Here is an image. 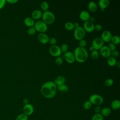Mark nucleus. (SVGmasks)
I'll use <instances>...</instances> for the list:
<instances>
[{
  "mask_svg": "<svg viewBox=\"0 0 120 120\" xmlns=\"http://www.w3.org/2000/svg\"><path fill=\"white\" fill-rule=\"evenodd\" d=\"M57 91V86L52 81L45 82L41 87L40 92L42 95L47 98H52L55 97Z\"/></svg>",
  "mask_w": 120,
  "mask_h": 120,
  "instance_id": "1",
  "label": "nucleus"
},
{
  "mask_svg": "<svg viewBox=\"0 0 120 120\" xmlns=\"http://www.w3.org/2000/svg\"><path fill=\"white\" fill-rule=\"evenodd\" d=\"M73 53L75 60L79 63H83L88 59V53L85 48L78 46L74 50Z\"/></svg>",
  "mask_w": 120,
  "mask_h": 120,
  "instance_id": "2",
  "label": "nucleus"
},
{
  "mask_svg": "<svg viewBox=\"0 0 120 120\" xmlns=\"http://www.w3.org/2000/svg\"><path fill=\"white\" fill-rule=\"evenodd\" d=\"M42 21H43L47 25L52 24L55 19V16L54 14L49 11L44 12L42 15Z\"/></svg>",
  "mask_w": 120,
  "mask_h": 120,
  "instance_id": "3",
  "label": "nucleus"
},
{
  "mask_svg": "<svg viewBox=\"0 0 120 120\" xmlns=\"http://www.w3.org/2000/svg\"><path fill=\"white\" fill-rule=\"evenodd\" d=\"M34 27L36 31L40 32V33H45L48 29L47 25L42 20L37 21L35 23Z\"/></svg>",
  "mask_w": 120,
  "mask_h": 120,
  "instance_id": "4",
  "label": "nucleus"
},
{
  "mask_svg": "<svg viewBox=\"0 0 120 120\" xmlns=\"http://www.w3.org/2000/svg\"><path fill=\"white\" fill-rule=\"evenodd\" d=\"M89 101L92 104V105H100L103 104L104 102L103 98L98 94H93L89 98Z\"/></svg>",
  "mask_w": 120,
  "mask_h": 120,
  "instance_id": "5",
  "label": "nucleus"
},
{
  "mask_svg": "<svg viewBox=\"0 0 120 120\" xmlns=\"http://www.w3.org/2000/svg\"><path fill=\"white\" fill-rule=\"evenodd\" d=\"M85 31L82 27L79 26L74 29V37L77 40H80L83 39L85 36Z\"/></svg>",
  "mask_w": 120,
  "mask_h": 120,
  "instance_id": "6",
  "label": "nucleus"
},
{
  "mask_svg": "<svg viewBox=\"0 0 120 120\" xmlns=\"http://www.w3.org/2000/svg\"><path fill=\"white\" fill-rule=\"evenodd\" d=\"M104 41L100 37H96L92 41L91 46L93 47L94 50H99L103 45Z\"/></svg>",
  "mask_w": 120,
  "mask_h": 120,
  "instance_id": "7",
  "label": "nucleus"
},
{
  "mask_svg": "<svg viewBox=\"0 0 120 120\" xmlns=\"http://www.w3.org/2000/svg\"><path fill=\"white\" fill-rule=\"evenodd\" d=\"M50 54L55 57H57L60 56L61 54V52L60 51V47L57 45H52L49 50Z\"/></svg>",
  "mask_w": 120,
  "mask_h": 120,
  "instance_id": "8",
  "label": "nucleus"
},
{
  "mask_svg": "<svg viewBox=\"0 0 120 120\" xmlns=\"http://www.w3.org/2000/svg\"><path fill=\"white\" fill-rule=\"evenodd\" d=\"M99 53L104 58H108L111 56V51L107 46L103 45L99 50Z\"/></svg>",
  "mask_w": 120,
  "mask_h": 120,
  "instance_id": "9",
  "label": "nucleus"
},
{
  "mask_svg": "<svg viewBox=\"0 0 120 120\" xmlns=\"http://www.w3.org/2000/svg\"><path fill=\"white\" fill-rule=\"evenodd\" d=\"M112 37V35L110 31L109 30H105L102 33L100 38L104 42L109 43L111 42Z\"/></svg>",
  "mask_w": 120,
  "mask_h": 120,
  "instance_id": "10",
  "label": "nucleus"
},
{
  "mask_svg": "<svg viewBox=\"0 0 120 120\" xmlns=\"http://www.w3.org/2000/svg\"><path fill=\"white\" fill-rule=\"evenodd\" d=\"M82 28L85 32L91 33L94 30V24L93 23L88 21L84 22Z\"/></svg>",
  "mask_w": 120,
  "mask_h": 120,
  "instance_id": "11",
  "label": "nucleus"
},
{
  "mask_svg": "<svg viewBox=\"0 0 120 120\" xmlns=\"http://www.w3.org/2000/svg\"><path fill=\"white\" fill-rule=\"evenodd\" d=\"M23 112L27 116L31 115L34 112V107L30 104H27L25 105L22 109Z\"/></svg>",
  "mask_w": 120,
  "mask_h": 120,
  "instance_id": "12",
  "label": "nucleus"
},
{
  "mask_svg": "<svg viewBox=\"0 0 120 120\" xmlns=\"http://www.w3.org/2000/svg\"><path fill=\"white\" fill-rule=\"evenodd\" d=\"M64 57L65 60L68 63L70 64H72L74 63L75 60L74 53L70 51H68L65 53H64Z\"/></svg>",
  "mask_w": 120,
  "mask_h": 120,
  "instance_id": "13",
  "label": "nucleus"
},
{
  "mask_svg": "<svg viewBox=\"0 0 120 120\" xmlns=\"http://www.w3.org/2000/svg\"><path fill=\"white\" fill-rule=\"evenodd\" d=\"M38 39L41 44H46L48 43L49 38L45 33H39L38 35Z\"/></svg>",
  "mask_w": 120,
  "mask_h": 120,
  "instance_id": "14",
  "label": "nucleus"
},
{
  "mask_svg": "<svg viewBox=\"0 0 120 120\" xmlns=\"http://www.w3.org/2000/svg\"><path fill=\"white\" fill-rule=\"evenodd\" d=\"M90 17V13L86 10L81 11L79 14V17L80 19L84 22L89 21Z\"/></svg>",
  "mask_w": 120,
  "mask_h": 120,
  "instance_id": "15",
  "label": "nucleus"
},
{
  "mask_svg": "<svg viewBox=\"0 0 120 120\" xmlns=\"http://www.w3.org/2000/svg\"><path fill=\"white\" fill-rule=\"evenodd\" d=\"M42 12L41 10L36 9L34 10L31 13V18L34 20H39L42 17Z\"/></svg>",
  "mask_w": 120,
  "mask_h": 120,
  "instance_id": "16",
  "label": "nucleus"
},
{
  "mask_svg": "<svg viewBox=\"0 0 120 120\" xmlns=\"http://www.w3.org/2000/svg\"><path fill=\"white\" fill-rule=\"evenodd\" d=\"M35 23V22L34 20L30 17H27L24 20V23L25 25L29 28L34 27Z\"/></svg>",
  "mask_w": 120,
  "mask_h": 120,
  "instance_id": "17",
  "label": "nucleus"
},
{
  "mask_svg": "<svg viewBox=\"0 0 120 120\" xmlns=\"http://www.w3.org/2000/svg\"><path fill=\"white\" fill-rule=\"evenodd\" d=\"M53 82L56 85V86L65 84V82H66V78L63 76L60 75L57 76Z\"/></svg>",
  "mask_w": 120,
  "mask_h": 120,
  "instance_id": "18",
  "label": "nucleus"
},
{
  "mask_svg": "<svg viewBox=\"0 0 120 120\" xmlns=\"http://www.w3.org/2000/svg\"><path fill=\"white\" fill-rule=\"evenodd\" d=\"M88 8L89 10L92 13L96 12L98 9L97 4L94 1H90L88 3Z\"/></svg>",
  "mask_w": 120,
  "mask_h": 120,
  "instance_id": "19",
  "label": "nucleus"
},
{
  "mask_svg": "<svg viewBox=\"0 0 120 120\" xmlns=\"http://www.w3.org/2000/svg\"><path fill=\"white\" fill-rule=\"evenodd\" d=\"M98 4L100 9H105L109 5L110 1L109 0H100Z\"/></svg>",
  "mask_w": 120,
  "mask_h": 120,
  "instance_id": "20",
  "label": "nucleus"
},
{
  "mask_svg": "<svg viewBox=\"0 0 120 120\" xmlns=\"http://www.w3.org/2000/svg\"><path fill=\"white\" fill-rule=\"evenodd\" d=\"M57 90L61 93H66L68 91L69 88L66 84H63L57 86Z\"/></svg>",
  "mask_w": 120,
  "mask_h": 120,
  "instance_id": "21",
  "label": "nucleus"
},
{
  "mask_svg": "<svg viewBox=\"0 0 120 120\" xmlns=\"http://www.w3.org/2000/svg\"><path fill=\"white\" fill-rule=\"evenodd\" d=\"M100 113L103 117L108 116L111 113V109L108 107H104L102 108Z\"/></svg>",
  "mask_w": 120,
  "mask_h": 120,
  "instance_id": "22",
  "label": "nucleus"
},
{
  "mask_svg": "<svg viewBox=\"0 0 120 120\" xmlns=\"http://www.w3.org/2000/svg\"><path fill=\"white\" fill-rule=\"evenodd\" d=\"M111 108L114 110H118L120 108V101L118 99H115L112 101L111 104Z\"/></svg>",
  "mask_w": 120,
  "mask_h": 120,
  "instance_id": "23",
  "label": "nucleus"
},
{
  "mask_svg": "<svg viewBox=\"0 0 120 120\" xmlns=\"http://www.w3.org/2000/svg\"><path fill=\"white\" fill-rule=\"evenodd\" d=\"M117 62V60L116 58L110 56L107 60V63L110 67H114L116 65Z\"/></svg>",
  "mask_w": 120,
  "mask_h": 120,
  "instance_id": "24",
  "label": "nucleus"
},
{
  "mask_svg": "<svg viewBox=\"0 0 120 120\" xmlns=\"http://www.w3.org/2000/svg\"><path fill=\"white\" fill-rule=\"evenodd\" d=\"M65 29L69 31L74 30L75 29L73 23L71 22H67L65 23L64 25Z\"/></svg>",
  "mask_w": 120,
  "mask_h": 120,
  "instance_id": "25",
  "label": "nucleus"
},
{
  "mask_svg": "<svg viewBox=\"0 0 120 120\" xmlns=\"http://www.w3.org/2000/svg\"><path fill=\"white\" fill-rule=\"evenodd\" d=\"M111 42L115 45H119L120 43V38L118 35H115L112 36Z\"/></svg>",
  "mask_w": 120,
  "mask_h": 120,
  "instance_id": "26",
  "label": "nucleus"
},
{
  "mask_svg": "<svg viewBox=\"0 0 120 120\" xmlns=\"http://www.w3.org/2000/svg\"><path fill=\"white\" fill-rule=\"evenodd\" d=\"M99 55V52L98 50H94L93 51L91 52L90 53V57L93 60H97Z\"/></svg>",
  "mask_w": 120,
  "mask_h": 120,
  "instance_id": "27",
  "label": "nucleus"
},
{
  "mask_svg": "<svg viewBox=\"0 0 120 120\" xmlns=\"http://www.w3.org/2000/svg\"><path fill=\"white\" fill-rule=\"evenodd\" d=\"M40 7L41 9L44 11L45 12L48 11L49 8V4L46 1H43L41 3L40 5Z\"/></svg>",
  "mask_w": 120,
  "mask_h": 120,
  "instance_id": "28",
  "label": "nucleus"
},
{
  "mask_svg": "<svg viewBox=\"0 0 120 120\" xmlns=\"http://www.w3.org/2000/svg\"><path fill=\"white\" fill-rule=\"evenodd\" d=\"M60 49L61 53H63L64 54L66 52H68V44H67L66 43H64L61 45L60 47Z\"/></svg>",
  "mask_w": 120,
  "mask_h": 120,
  "instance_id": "29",
  "label": "nucleus"
},
{
  "mask_svg": "<svg viewBox=\"0 0 120 120\" xmlns=\"http://www.w3.org/2000/svg\"><path fill=\"white\" fill-rule=\"evenodd\" d=\"M91 120H104V118L101 113H95L92 117Z\"/></svg>",
  "mask_w": 120,
  "mask_h": 120,
  "instance_id": "30",
  "label": "nucleus"
},
{
  "mask_svg": "<svg viewBox=\"0 0 120 120\" xmlns=\"http://www.w3.org/2000/svg\"><path fill=\"white\" fill-rule=\"evenodd\" d=\"M113 80L111 78H108L105 80L104 82V85L107 87H111L113 84Z\"/></svg>",
  "mask_w": 120,
  "mask_h": 120,
  "instance_id": "31",
  "label": "nucleus"
},
{
  "mask_svg": "<svg viewBox=\"0 0 120 120\" xmlns=\"http://www.w3.org/2000/svg\"><path fill=\"white\" fill-rule=\"evenodd\" d=\"M92 104L89 101H86L83 104V107L85 110H89L92 107Z\"/></svg>",
  "mask_w": 120,
  "mask_h": 120,
  "instance_id": "32",
  "label": "nucleus"
},
{
  "mask_svg": "<svg viewBox=\"0 0 120 120\" xmlns=\"http://www.w3.org/2000/svg\"><path fill=\"white\" fill-rule=\"evenodd\" d=\"M15 120H28V116L23 113H21L16 117Z\"/></svg>",
  "mask_w": 120,
  "mask_h": 120,
  "instance_id": "33",
  "label": "nucleus"
},
{
  "mask_svg": "<svg viewBox=\"0 0 120 120\" xmlns=\"http://www.w3.org/2000/svg\"><path fill=\"white\" fill-rule=\"evenodd\" d=\"M36 32L37 31L35 28H34V27L29 28V29L27 30V33L28 34V35H31V36L34 35L36 33Z\"/></svg>",
  "mask_w": 120,
  "mask_h": 120,
  "instance_id": "34",
  "label": "nucleus"
},
{
  "mask_svg": "<svg viewBox=\"0 0 120 120\" xmlns=\"http://www.w3.org/2000/svg\"><path fill=\"white\" fill-rule=\"evenodd\" d=\"M79 47L84 48L87 45V42L84 39H82L79 41Z\"/></svg>",
  "mask_w": 120,
  "mask_h": 120,
  "instance_id": "35",
  "label": "nucleus"
},
{
  "mask_svg": "<svg viewBox=\"0 0 120 120\" xmlns=\"http://www.w3.org/2000/svg\"><path fill=\"white\" fill-rule=\"evenodd\" d=\"M62 63H63V60L61 57L59 56V57H56L55 60V63L56 64V65L58 66H60V65H61L62 64Z\"/></svg>",
  "mask_w": 120,
  "mask_h": 120,
  "instance_id": "36",
  "label": "nucleus"
},
{
  "mask_svg": "<svg viewBox=\"0 0 120 120\" xmlns=\"http://www.w3.org/2000/svg\"><path fill=\"white\" fill-rule=\"evenodd\" d=\"M107 47L109 48V49H110V50L111 52L116 50V45H114L113 43H112V42H109V43Z\"/></svg>",
  "mask_w": 120,
  "mask_h": 120,
  "instance_id": "37",
  "label": "nucleus"
},
{
  "mask_svg": "<svg viewBox=\"0 0 120 120\" xmlns=\"http://www.w3.org/2000/svg\"><path fill=\"white\" fill-rule=\"evenodd\" d=\"M57 42V39L55 38H49V41H48V43L52 45H55L56 44Z\"/></svg>",
  "mask_w": 120,
  "mask_h": 120,
  "instance_id": "38",
  "label": "nucleus"
},
{
  "mask_svg": "<svg viewBox=\"0 0 120 120\" xmlns=\"http://www.w3.org/2000/svg\"><path fill=\"white\" fill-rule=\"evenodd\" d=\"M119 56V52L118 51L115 50H114L113 51L111 52V56H112V57L116 59V58L118 57Z\"/></svg>",
  "mask_w": 120,
  "mask_h": 120,
  "instance_id": "39",
  "label": "nucleus"
},
{
  "mask_svg": "<svg viewBox=\"0 0 120 120\" xmlns=\"http://www.w3.org/2000/svg\"><path fill=\"white\" fill-rule=\"evenodd\" d=\"M102 29V26L100 24H96L94 25V30L96 31H100Z\"/></svg>",
  "mask_w": 120,
  "mask_h": 120,
  "instance_id": "40",
  "label": "nucleus"
},
{
  "mask_svg": "<svg viewBox=\"0 0 120 120\" xmlns=\"http://www.w3.org/2000/svg\"><path fill=\"white\" fill-rule=\"evenodd\" d=\"M102 108L99 105L96 106L94 108V111L96 112V113H100L101 111Z\"/></svg>",
  "mask_w": 120,
  "mask_h": 120,
  "instance_id": "41",
  "label": "nucleus"
},
{
  "mask_svg": "<svg viewBox=\"0 0 120 120\" xmlns=\"http://www.w3.org/2000/svg\"><path fill=\"white\" fill-rule=\"evenodd\" d=\"M6 1L5 0H0V9L2 8L6 4Z\"/></svg>",
  "mask_w": 120,
  "mask_h": 120,
  "instance_id": "42",
  "label": "nucleus"
},
{
  "mask_svg": "<svg viewBox=\"0 0 120 120\" xmlns=\"http://www.w3.org/2000/svg\"><path fill=\"white\" fill-rule=\"evenodd\" d=\"M6 1L10 4H14L18 1L17 0H6Z\"/></svg>",
  "mask_w": 120,
  "mask_h": 120,
  "instance_id": "43",
  "label": "nucleus"
},
{
  "mask_svg": "<svg viewBox=\"0 0 120 120\" xmlns=\"http://www.w3.org/2000/svg\"><path fill=\"white\" fill-rule=\"evenodd\" d=\"M90 22L93 23L95 21V18L94 17H90V19H89V20Z\"/></svg>",
  "mask_w": 120,
  "mask_h": 120,
  "instance_id": "44",
  "label": "nucleus"
},
{
  "mask_svg": "<svg viewBox=\"0 0 120 120\" xmlns=\"http://www.w3.org/2000/svg\"><path fill=\"white\" fill-rule=\"evenodd\" d=\"M73 24H74V28L75 29V28H76L78 27H79V24L77 22H75L73 23Z\"/></svg>",
  "mask_w": 120,
  "mask_h": 120,
  "instance_id": "45",
  "label": "nucleus"
},
{
  "mask_svg": "<svg viewBox=\"0 0 120 120\" xmlns=\"http://www.w3.org/2000/svg\"><path fill=\"white\" fill-rule=\"evenodd\" d=\"M23 103L24 104V105H26L27 104H29V100L27 98H24L23 100Z\"/></svg>",
  "mask_w": 120,
  "mask_h": 120,
  "instance_id": "46",
  "label": "nucleus"
},
{
  "mask_svg": "<svg viewBox=\"0 0 120 120\" xmlns=\"http://www.w3.org/2000/svg\"><path fill=\"white\" fill-rule=\"evenodd\" d=\"M116 66L118 68H120V61H117L116 64Z\"/></svg>",
  "mask_w": 120,
  "mask_h": 120,
  "instance_id": "47",
  "label": "nucleus"
},
{
  "mask_svg": "<svg viewBox=\"0 0 120 120\" xmlns=\"http://www.w3.org/2000/svg\"><path fill=\"white\" fill-rule=\"evenodd\" d=\"M94 50V49L93 48V47L92 46H91L90 47V48H89V50H90V51L92 52V51H93Z\"/></svg>",
  "mask_w": 120,
  "mask_h": 120,
  "instance_id": "48",
  "label": "nucleus"
}]
</instances>
